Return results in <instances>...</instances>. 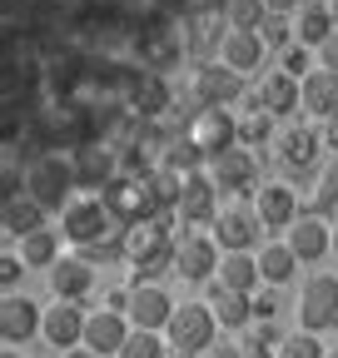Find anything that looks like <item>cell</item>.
<instances>
[{"label":"cell","instance_id":"6da1fadb","mask_svg":"<svg viewBox=\"0 0 338 358\" xmlns=\"http://www.w3.org/2000/svg\"><path fill=\"white\" fill-rule=\"evenodd\" d=\"M179 209H159L154 219H140L124 229V244H130V264H135V279L149 284L154 274H164V268H175V234H169V219H175Z\"/></svg>","mask_w":338,"mask_h":358},{"label":"cell","instance_id":"7a4b0ae2","mask_svg":"<svg viewBox=\"0 0 338 358\" xmlns=\"http://www.w3.org/2000/svg\"><path fill=\"white\" fill-rule=\"evenodd\" d=\"M25 189L45 204V209H65V204H70V189H80V185H75V164H70L60 150L35 155V159L25 164Z\"/></svg>","mask_w":338,"mask_h":358},{"label":"cell","instance_id":"3957f363","mask_svg":"<svg viewBox=\"0 0 338 358\" xmlns=\"http://www.w3.org/2000/svg\"><path fill=\"white\" fill-rule=\"evenodd\" d=\"M105 204L115 209L119 224H140V219H154L164 209L154 199V189H149V169L145 174H115L110 185H105Z\"/></svg>","mask_w":338,"mask_h":358},{"label":"cell","instance_id":"277c9868","mask_svg":"<svg viewBox=\"0 0 338 358\" xmlns=\"http://www.w3.org/2000/svg\"><path fill=\"white\" fill-rule=\"evenodd\" d=\"M70 164H75V185L80 189H105L119 174V150L105 140V134H95V140H80L70 150Z\"/></svg>","mask_w":338,"mask_h":358},{"label":"cell","instance_id":"5b68a950","mask_svg":"<svg viewBox=\"0 0 338 358\" xmlns=\"http://www.w3.org/2000/svg\"><path fill=\"white\" fill-rule=\"evenodd\" d=\"M60 214H65V234H70L75 244H95V239H105L110 229H130V224L115 219V209L105 204V194H100V199H70Z\"/></svg>","mask_w":338,"mask_h":358},{"label":"cell","instance_id":"8992f818","mask_svg":"<svg viewBox=\"0 0 338 358\" xmlns=\"http://www.w3.org/2000/svg\"><path fill=\"white\" fill-rule=\"evenodd\" d=\"M214 329H219V313L204 308V303H175V319H169V348H194L204 353L214 343Z\"/></svg>","mask_w":338,"mask_h":358},{"label":"cell","instance_id":"52a82bcc","mask_svg":"<svg viewBox=\"0 0 338 358\" xmlns=\"http://www.w3.org/2000/svg\"><path fill=\"white\" fill-rule=\"evenodd\" d=\"M333 324H338V279L333 274H314L304 284V299H299V329L323 334Z\"/></svg>","mask_w":338,"mask_h":358},{"label":"cell","instance_id":"ba28073f","mask_svg":"<svg viewBox=\"0 0 338 358\" xmlns=\"http://www.w3.org/2000/svg\"><path fill=\"white\" fill-rule=\"evenodd\" d=\"M254 110H269L274 120H288V115H299V105H304V80L299 75H288L284 65L279 70H269V75H259V90H254Z\"/></svg>","mask_w":338,"mask_h":358},{"label":"cell","instance_id":"9c48e42d","mask_svg":"<svg viewBox=\"0 0 338 358\" xmlns=\"http://www.w3.org/2000/svg\"><path fill=\"white\" fill-rule=\"evenodd\" d=\"M169 105V85L159 70H130V85H124V110H130L135 120H159Z\"/></svg>","mask_w":338,"mask_h":358},{"label":"cell","instance_id":"30bf717a","mask_svg":"<svg viewBox=\"0 0 338 358\" xmlns=\"http://www.w3.org/2000/svg\"><path fill=\"white\" fill-rule=\"evenodd\" d=\"M184 129L199 140V150H204L209 159H214V155H224L229 145H239V124L229 120V110H224V105H204V110H199V115H194Z\"/></svg>","mask_w":338,"mask_h":358},{"label":"cell","instance_id":"8fae6325","mask_svg":"<svg viewBox=\"0 0 338 358\" xmlns=\"http://www.w3.org/2000/svg\"><path fill=\"white\" fill-rule=\"evenodd\" d=\"M179 219L184 224H214L219 219V185H214V174H184V194H179Z\"/></svg>","mask_w":338,"mask_h":358},{"label":"cell","instance_id":"7c38bea8","mask_svg":"<svg viewBox=\"0 0 338 358\" xmlns=\"http://www.w3.org/2000/svg\"><path fill=\"white\" fill-rule=\"evenodd\" d=\"M194 95L204 100V105H239L244 100V75L234 70V65H199V75H194Z\"/></svg>","mask_w":338,"mask_h":358},{"label":"cell","instance_id":"4fadbf2b","mask_svg":"<svg viewBox=\"0 0 338 358\" xmlns=\"http://www.w3.org/2000/svg\"><path fill=\"white\" fill-rule=\"evenodd\" d=\"M135 329H130V313L124 308H100V313H90V324H84V348H95L100 358H119V348H124V338H130Z\"/></svg>","mask_w":338,"mask_h":358},{"label":"cell","instance_id":"5bb4252c","mask_svg":"<svg viewBox=\"0 0 338 358\" xmlns=\"http://www.w3.org/2000/svg\"><path fill=\"white\" fill-rule=\"evenodd\" d=\"M209 174H214V185H219V189H234V194L259 189V164H254V155L239 150V145H229L224 155L209 159Z\"/></svg>","mask_w":338,"mask_h":358},{"label":"cell","instance_id":"9a60e30c","mask_svg":"<svg viewBox=\"0 0 338 358\" xmlns=\"http://www.w3.org/2000/svg\"><path fill=\"white\" fill-rule=\"evenodd\" d=\"M124 313H130L135 329H169V319H175V303H169V294H164L159 284H135Z\"/></svg>","mask_w":338,"mask_h":358},{"label":"cell","instance_id":"2e32d148","mask_svg":"<svg viewBox=\"0 0 338 358\" xmlns=\"http://www.w3.org/2000/svg\"><path fill=\"white\" fill-rule=\"evenodd\" d=\"M35 334H45V313H40L30 299H20V294H6V303H0V338L6 343H30Z\"/></svg>","mask_w":338,"mask_h":358},{"label":"cell","instance_id":"e0dca14e","mask_svg":"<svg viewBox=\"0 0 338 358\" xmlns=\"http://www.w3.org/2000/svg\"><path fill=\"white\" fill-rule=\"evenodd\" d=\"M264 55H269V40H264L259 30L229 25V35H224V45H219V60H224V65H234L239 75H249V70H264Z\"/></svg>","mask_w":338,"mask_h":358},{"label":"cell","instance_id":"ac0fdd59","mask_svg":"<svg viewBox=\"0 0 338 358\" xmlns=\"http://www.w3.org/2000/svg\"><path fill=\"white\" fill-rule=\"evenodd\" d=\"M259 234H264V219L249 214V209H224V214L214 219V239H219L224 254L254 249V244H259Z\"/></svg>","mask_w":338,"mask_h":358},{"label":"cell","instance_id":"d6986e66","mask_svg":"<svg viewBox=\"0 0 338 358\" xmlns=\"http://www.w3.org/2000/svg\"><path fill=\"white\" fill-rule=\"evenodd\" d=\"M175 268L184 279H209L219 274V239H204V234H184L175 244Z\"/></svg>","mask_w":338,"mask_h":358},{"label":"cell","instance_id":"ffe728a7","mask_svg":"<svg viewBox=\"0 0 338 358\" xmlns=\"http://www.w3.org/2000/svg\"><path fill=\"white\" fill-rule=\"evenodd\" d=\"M288 249L299 254L304 264H314V259H323L328 249H333V234H328V224L318 219V214H299L288 224Z\"/></svg>","mask_w":338,"mask_h":358},{"label":"cell","instance_id":"44dd1931","mask_svg":"<svg viewBox=\"0 0 338 358\" xmlns=\"http://www.w3.org/2000/svg\"><path fill=\"white\" fill-rule=\"evenodd\" d=\"M45 214H50V209L40 204L30 189H25V194H20V189H15V194H6V209H0V224H6V239H25L30 229H40V224H45Z\"/></svg>","mask_w":338,"mask_h":358},{"label":"cell","instance_id":"7402d4cb","mask_svg":"<svg viewBox=\"0 0 338 358\" xmlns=\"http://www.w3.org/2000/svg\"><path fill=\"white\" fill-rule=\"evenodd\" d=\"M84 313H80V299H60L50 313H45V338L55 343V348H75V343H84Z\"/></svg>","mask_w":338,"mask_h":358},{"label":"cell","instance_id":"603a6c76","mask_svg":"<svg viewBox=\"0 0 338 358\" xmlns=\"http://www.w3.org/2000/svg\"><path fill=\"white\" fill-rule=\"evenodd\" d=\"M254 214L264 219V229H288V224L299 219V199H293V189H288V185H259Z\"/></svg>","mask_w":338,"mask_h":358},{"label":"cell","instance_id":"cb8c5ba5","mask_svg":"<svg viewBox=\"0 0 338 358\" xmlns=\"http://www.w3.org/2000/svg\"><path fill=\"white\" fill-rule=\"evenodd\" d=\"M50 289H55V299H84L95 289V264L90 259H55L50 264Z\"/></svg>","mask_w":338,"mask_h":358},{"label":"cell","instance_id":"d4e9b609","mask_svg":"<svg viewBox=\"0 0 338 358\" xmlns=\"http://www.w3.org/2000/svg\"><path fill=\"white\" fill-rule=\"evenodd\" d=\"M304 110L318 115V120H333L338 115V70H309L304 75Z\"/></svg>","mask_w":338,"mask_h":358},{"label":"cell","instance_id":"484cf974","mask_svg":"<svg viewBox=\"0 0 338 358\" xmlns=\"http://www.w3.org/2000/svg\"><path fill=\"white\" fill-rule=\"evenodd\" d=\"M318 134L314 129H304V124H293L284 140H279V159H284V169L288 174H309L314 169V159H318Z\"/></svg>","mask_w":338,"mask_h":358},{"label":"cell","instance_id":"4316f807","mask_svg":"<svg viewBox=\"0 0 338 358\" xmlns=\"http://www.w3.org/2000/svg\"><path fill=\"white\" fill-rule=\"evenodd\" d=\"M159 164H169V169H179V174H194L199 164H209V155L199 150V140L179 124L175 134H164V150H159Z\"/></svg>","mask_w":338,"mask_h":358},{"label":"cell","instance_id":"83f0119b","mask_svg":"<svg viewBox=\"0 0 338 358\" xmlns=\"http://www.w3.org/2000/svg\"><path fill=\"white\" fill-rule=\"evenodd\" d=\"M338 25H333V10H328V0H304L299 6V20H293V40H304V45H318L333 35Z\"/></svg>","mask_w":338,"mask_h":358},{"label":"cell","instance_id":"f1b7e54d","mask_svg":"<svg viewBox=\"0 0 338 358\" xmlns=\"http://www.w3.org/2000/svg\"><path fill=\"white\" fill-rule=\"evenodd\" d=\"M140 55H145V70H169L179 60V40H175V30L169 25H145V35H140Z\"/></svg>","mask_w":338,"mask_h":358},{"label":"cell","instance_id":"f546056e","mask_svg":"<svg viewBox=\"0 0 338 358\" xmlns=\"http://www.w3.org/2000/svg\"><path fill=\"white\" fill-rule=\"evenodd\" d=\"M264 279V268H259V259H249V249H239V254H224L219 259V284L224 289H239V294H254V284Z\"/></svg>","mask_w":338,"mask_h":358},{"label":"cell","instance_id":"4dcf8cb0","mask_svg":"<svg viewBox=\"0 0 338 358\" xmlns=\"http://www.w3.org/2000/svg\"><path fill=\"white\" fill-rule=\"evenodd\" d=\"M219 25H229V20H224V10H199V15L189 20V50H194V55L219 50L224 35H229V30H219Z\"/></svg>","mask_w":338,"mask_h":358},{"label":"cell","instance_id":"1f68e13d","mask_svg":"<svg viewBox=\"0 0 338 358\" xmlns=\"http://www.w3.org/2000/svg\"><path fill=\"white\" fill-rule=\"evenodd\" d=\"M20 259H25V268H30V264H55V259H60V234L45 229V224L30 229V234L20 239Z\"/></svg>","mask_w":338,"mask_h":358},{"label":"cell","instance_id":"d6a6232c","mask_svg":"<svg viewBox=\"0 0 338 358\" xmlns=\"http://www.w3.org/2000/svg\"><path fill=\"white\" fill-rule=\"evenodd\" d=\"M214 313H219V324H224V329H244V324L254 319V299H249V294H239V289H224V284H219Z\"/></svg>","mask_w":338,"mask_h":358},{"label":"cell","instance_id":"836d02e7","mask_svg":"<svg viewBox=\"0 0 338 358\" xmlns=\"http://www.w3.org/2000/svg\"><path fill=\"white\" fill-rule=\"evenodd\" d=\"M293 264H299V254H293L288 244H269V249L259 254V268H264L269 284H288V279H293Z\"/></svg>","mask_w":338,"mask_h":358},{"label":"cell","instance_id":"e575fe53","mask_svg":"<svg viewBox=\"0 0 338 358\" xmlns=\"http://www.w3.org/2000/svg\"><path fill=\"white\" fill-rule=\"evenodd\" d=\"M219 10H224V20L239 25V30H259L264 15H269L264 0H219Z\"/></svg>","mask_w":338,"mask_h":358},{"label":"cell","instance_id":"d590c367","mask_svg":"<svg viewBox=\"0 0 338 358\" xmlns=\"http://www.w3.org/2000/svg\"><path fill=\"white\" fill-rule=\"evenodd\" d=\"M169 348L159 343V329H135L130 338H124V348H119V358H164Z\"/></svg>","mask_w":338,"mask_h":358},{"label":"cell","instance_id":"8d00e7d4","mask_svg":"<svg viewBox=\"0 0 338 358\" xmlns=\"http://www.w3.org/2000/svg\"><path fill=\"white\" fill-rule=\"evenodd\" d=\"M269 134H274V115L269 110H254V120L239 124V140L244 145H269Z\"/></svg>","mask_w":338,"mask_h":358},{"label":"cell","instance_id":"74e56055","mask_svg":"<svg viewBox=\"0 0 338 358\" xmlns=\"http://www.w3.org/2000/svg\"><path fill=\"white\" fill-rule=\"evenodd\" d=\"M259 35L274 45V50H284V45L293 40V25H288V15H284V10H269V15H264V25H259Z\"/></svg>","mask_w":338,"mask_h":358},{"label":"cell","instance_id":"f35d334b","mask_svg":"<svg viewBox=\"0 0 338 358\" xmlns=\"http://www.w3.org/2000/svg\"><path fill=\"white\" fill-rule=\"evenodd\" d=\"M279 358H328V353H323V343H318L309 329H299V338H288V343L279 348Z\"/></svg>","mask_w":338,"mask_h":358},{"label":"cell","instance_id":"ab89813d","mask_svg":"<svg viewBox=\"0 0 338 358\" xmlns=\"http://www.w3.org/2000/svg\"><path fill=\"white\" fill-rule=\"evenodd\" d=\"M333 204H338V155H333V164L323 169V185H318V199H314V209H318V214H328Z\"/></svg>","mask_w":338,"mask_h":358},{"label":"cell","instance_id":"60d3db41","mask_svg":"<svg viewBox=\"0 0 338 358\" xmlns=\"http://www.w3.org/2000/svg\"><path fill=\"white\" fill-rule=\"evenodd\" d=\"M279 55H284V70H288V75H299V80L309 75V70H304V65H309V45H304V40H288Z\"/></svg>","mask_w":338,"mask_h":358},{"label":"cell","instance_id":"b9f144b4","mask_svg":"<svg viewBox=\"0 0 338 358\" xmlns=\"http://www.w3.org/2000/svg\"><path fill=\"white\" fill-rule=\"evenodd\" d=\"M318 65H323V70H338V30L318 45Z\"/></svg>","mask_w":338,"mask_h":358},{"label":"cell","instance_id":"7bdbcfd3","mask_svg":"<svg viewBox=\"0 0 338 358\" xmlns=\"http://www.w3.org/2000/svg\"><path fill=\"white\" fill-rule=\"evenodd\" d=\"M20 264H25V259H15V254H0V284H6V289L20 279Z\"/></svg>","mask_w":338,"mask_h":358},{"label":"cell","instance_id":"ee69618b","mask_svg":"<svg viewBox=\"0 0 338 358\" xmlns=\"http://www.w3.org/2000/svg\"><path fill=\"white\" fill-rule=\"evenodd\" d=\"M323 145L338 155V115H333V120H323Z\"/></svg>","mask_w":338,"mask_h":358},{"label":"cell","instance_id":"f6af8a7d","mask_svg":"<svg viewBox=\"0 0 338 358\" xmlns=\"http://www.w3.org/2000/svg\"><path fill=\"white\" fill-rule=\"evenodd\" d=\"M274 303H279L274 294H264V299H254V319H269V313H274Z\"/></svg>","mask_w":338,"mask_h":358},{"label":"cell","instance_id":"bcb514c9","mask_svg":"<svg viewBox=\"0 0 338 358\" xmlns=\"http://www.w3.org/2000/svg\"><path fill=\"white\" fill-rule=\"evenodd\" d=\"M264 6H269V10H284V15H288V10H299L304 0H264Z\"/></svg>","mask_w":338,"mask_h":358},{"label":"cell","instance_id":"7dc6e473","mask_svg":"<svg viewBox=\"0 0 338 358\" xmlns=\"http://www.w3.org/2000/svg\"><path fill=\"white\" fill-rule=\"evenodd\" d=\"M65 358H100L95 348H84V343H75V348H65Z\"/></svg>","mask_w":338,"mask_h":358},{"label":"cell","instance_id":"c3c4849f","mask_svg":"<svg viewBox=\"0 0 338 358\" xmlns=\"http://www.w3.org/2000/svg\"><path fill=\"white\" fill-rule=\"evenodd\" d=\"M164 358H199V353H194V348H169Z\"/></svg>","mask_w":338,"mask_h":358},{"label":"cell","instance_id":"681fc988","mask_svg":"<svg viewBox=\"0 0 338 358\" xmlns=\"http://www.w3.org/2000/svg\"><path fill=\"white\" fill-rule=\"evenodd\" d=\"M328 10H333V25H338V0H328Z\"/></svg>","mask_w":338,"mask_h":358},{"label":"cell","instance_id":"f907efd6","mask_svg":"<svg viewBox=\"0 0 338 358\" xmlns=\"http://www.w3.org/2000/svg\"><path fill=\"white\" fill-rule=\"evenodd\" d=\"M0 358H20V353H15V348H6V353H0Z\"/></svg>","mask_w":338,"mask_h":358},{"label":"cell","instance_id":"816d5d0a","mask_svg":"<svg viewBox=\"0 0 338 358\" xmlns=\"http://www.w3.org/2000/svg\"><path fill=\"white\" fill-rule=\"evenodd\" d=\"M333 254H338V224H333Z\"/></svg>","mask_w":338,"mask_h":358},{"label":"cell","instance_id":"f5cc1de1","mask_svg":"<svg viewBox=\"0 0 338 358\" xmlns=\"http://www.w3.org/2000/svg\"><path fill=\"white\" fill-rule=\"evenodd\" d=\"M328 358H338V348H333V353H328Z\"/></svg>","mask_w":338,"mask_h":358}]
</instances>
